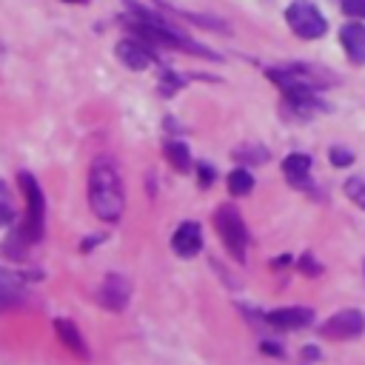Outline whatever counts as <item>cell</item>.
Returning a JSON list of instances; mask_svg holds the SVG:
<instances>
[{"mask_svg": "<svg viewBox=\"0 0 365 365\" xmlns=\"http://www.w3.org/2000/svg\"><path fill=\"white\" fill-rule=\"evenodd\" d=\"M88 205L103 222L120 220V214L125 208L123 180H120L114 160H108V157H97L88 168Z\"/></svg>", "mask_w": 365, "mask_h": 365, "instance_id": "1", "label": "cell"}, {"mask_svg": "<svg viewBox=\"0 0 365 365\" xmlns=\"http://www.w3.org/2000/svg\"><path fill=\"white\" fill-rule=\"evenodd\" d=\"M20 188L26 194V220L23 225L17 228L29 242H37L43 237V222H46V197H43V188L40 182L29 174V171H20Z\"/></svg>", "mask_w": 365, "mask_h": 365, "instance_id": "2", "label": "cell"}, {"mask_svg": "<svg viewBox=\"0 0 365 365\" xmlns=\"http://www.w3.org/2000/svg\"><path fill=\"white\" fill-rule=\"evenodd\" d=\"M214 228H217L225 251L242 262L245 248H248V228H245V220L240 217V211L234 205H220L214 211Z\"/></svg>", "mask_w": 365, "mask_h": 365, "instance_id": "3", "label": "cell"}, {"mask_svg": "<svg viewBox=\"0 0 365 365\" xmlns=\"http://www.w3.org/2000/svg\"><path fill=\"white\" fill-rule=\"evenodd\" d=\"M285 20L291 26V31L302 40H317L325 34L328 23L325 17L319 14V9L311 3V0H294L288 9H285Z\"/></svg>", "mask_w": 365, "mask_h": 365, "instance_id": "4", "label": "cell"}, {"mask_svg": "<svg viewBox=\"0 0 365 365\" xmlns=\"http://www.w3.org/2000/svg\"><path fill=\"white\" fill-rule=\"evenodd\" d=\"M365 331V314L359 308H345V311H336L334 317H328L322 325H319V334L325 339H354Z\"/></svg>", "mask_w": 365, "mask_h": 365, "instance_id": "5", "label": "cell"}, {"mask_svg": "<svg viewBox=\"0 0 365 365\" xmlns=\"http://www.w3.org/2000/svg\"><path fill=\"white\" fill-rule=\"evenodd\" d=\"M128 297H131V282L117 271H111L97 288V302L108 311H123L128 305Z\"/></svg>", "mask_w": 365, "mask_h": 365, "instance_id": "6", "label": "cell"}, {"mask_svg": "<svg viewBox=\"0 0 365 365\" xmlns=\"http://www.w3.org/2000/svg\"><path fill=\"white\" fill-rule=\"evenodd\" d=\"M314 319V311L311 308H302V305H288V308H274L265 314V322L271 328H279V331H297V328H305L311 325Z\"/></svg>", "mask_w": 365, "mask_h": 365, "instance_id": "7", "label": "cell"}, {"mask_svg": "<svg viewBox=\"0 0 365 365\" xmlns=\"http://www.w3.org/2000/svg\"><path fill=\"white\" fill-rule=\"evenodd\" d=\"M171 245H174V251L182 259L197 257L202 251V228L197 222H191V220L188 222H180L177 231H174V237H171Z\"/></svg>", "mask_w": 365, "mask_h": 365, "instance_id": "8", "label": "cell"}, {"mask_svg": "<svg viewBox=\"0 0 365 365\" xmlns=\"http://www.w3.org/2000/svg\"><path fill=\"white\" fill-rule=\"evenodd\" d=\"M339 43L354 66H365V26L359 20H351L339 31Z\"/></svg>", "mask_w": 365, "mask_h": 365, "instance_id": "9", "label": "cell"}, {"mask_svg": "<svg viewBox=\"0 0 365 365\" xmlns=\"http://www.w3.org/2000/svg\"><path fill=\"white\" fill-rule=\"evenodd\" d=\"M117 57H120V63H123L125 68H131V71H143V68H148V66L154 63L148 46L140 43V40H120V43H117Z\"/></svg>", "mask_w": 365, "mask_h": 365, "instance_id": "10", "label": "cell"}, {"mask_svg": "<svg viewBox=\"0 0 365 365\" xmlns=\"http://www.w3.org/2000/svg\"><path fill=\"white\" fill-rule=\"evenodd\" d=\"M282 174L294 188L311 185V157L308 154H288L282 160Z\"/></svg>", "mask_w": 365, "mask_h": 365, "instance_id": "11", "label": "cell"}, {"mask_svg": "<svg viewBox=\"0 0 365 365\" xmlns=\"http://www.w3.org/2000/svg\"><path fill=\"white\" fill-rule=\"evenodd\" d=\"M54 331H57L60 342H66V348H68V351H74L77 356L88 359V348H86V339H83V334L77 331V325H74L68 317H57V319H54Z\"/></svg>", "mask_w": 365, "mask_h": 365, "instance_id": "12", "label": "cell"}, {"mask_svg": "<svg viewBox=\"0 0 365 365\" xmlns=\"http://www.w3.org/2000/svg\"><path fill=\"white\" fill-rule=\"evenodd\" d=\"M165 157H168V163H171L177 171H191V154H188L185 143L168 140V143H165Z\"/></svg>", "mask_w": 365, "mask_h": 365, "instance_id": "13", "label": "cell"}, {"mask_svg": "<svg viewBox=\"0 0 365 365\" xmlns=\"http://www.w3.org/2000/svg\"><path fill=\"white\" fill-rule=\"evenodd\" d=\"M228 191H231L234 197H245V194H251V191H254V177H251V171H245V168H234V171L228 174Z\"/></svg>", "mask_w": 365, "mask_h": 365, "instance_id": "14", "label": "cell"}, {"mask_svg": "<svg viewBox=\"0 0 365 365\" xmlns=\"http://www.w3.org/2000/svg\"><path fill=\"white\" fill-rule=\"evenodd\" d=\"M23 297H26V291L17 282H0V311L11 308V305H20Z\"/></svg>", "mask_w": 365, "mask_h": 365, "instance_id": "15", "label": "cell"}, {"mask_svg": "<svg viewBox=\"0 0 365 365\" xmlns=\"http://www.w3.org/2000/svg\"><path fill=\"white\" fill-rule=\"evenodd\" d=\"M345 197H348L354 205H359V208L365 211V180H362V177L345 180Z\"/></svg>", "mask_w": 365, "mask_h": 365, "instance_id": "16", "label": "cell"}, {"mask_svg": "<svg viewBox=\"0 0 365 365\" xmlns=\"http://www.w3.org/2000/svg\"><path fill=\"white\" fill-rule=\"evenodd\" d=\"M14 220V208H11V200L6 194V185L0 182V225H9Z\"/></svg>", "mask_w": 365, "mask_h": 365, "instance_id": "17", "label": "cell"}, {"mask_svg": "<svg viewBox=\"0 0 365 365\" xmlns=\"http://www.w3.org/2000/svg\"><path fill=\"white\" fill-rule=\"evenodd\" d=\"M328 160L334 163V165H351L354 163V151H348V148H339V145H334V148H328Z\"/></svg>", "mask_w": 365, "mask_h": 365, "instance_id": "18", "label": "cell"}, {"mask_svg": "<svg viewBox=\"0 0 365 365\" xmlns=\"http://www.w3.org/2000/svg\"><path fill=\"white\" fill-rule=\"evenodd\" d=\"M342 11L354 20H362L365 17V0H342Z\"/></svg>", "mask_w": 365, "mask_h": 365, "instance_id": "19", "label": "cell"}, {"mask_svg": "<svg viewBox=\"0 0 365 365\" xmlns=\"http://www.w3.org/2000/svg\"><path fill=\"white\" fill-rule=\"evenodd\" d=\"M299 268H302L308 277H317V274H322V265H319V262H317L311 254H305V257L299 259Z\"/></svg>", "mask_w": 365, "mask_h": 365, "instance_id": "20", "label": "cell"}, {"mask_svg": "<svg viewBox=\"0 0 365 365\" xmlns=\"http://www.w3.org/2000/svg\"><path fill=\"white\" fill-rule=\"evenodd\" d=\"M194 168L200 171V177H202V185H208V182H211V177H214V171H211L205 163H200V165H194Z\"/></svg>", "mask_w": 365, "mask_h": 365, "instance_id": "21", "label": "cell"}, {"mask_svg": "<svg viewBox=\"0 0 365 365\" xmlns=\"http://www.w3.org/2000/svg\"><path fill=\"white\" fill-rule=\"evenodd\" d=\"M259 348H262V351H265V354H277V356H279V354H282V348H277V345H274V342H271V339H268V342H262V345H259Z\"/></svg>", "mask_w": 365, "mask_h": 365, "instance_id": "22", "label": "cell"}, {"mask_svg": "<svg viewBox=\"0 0 365 365\" xmlns=\"http://www.w3.org/2000/svg\"><path fill=\"white\" fill-rule=\"evenodd\" d=\"M302 356L305 359H317V348H302Z\"/></svg>", "mask_w": 365, "mask_h": 365, "instance_id": "23", "label": "cell"}, {"mask_svg": "<svg viewBox=\"0 0 365 365\" xmlns=\"http://www.w3.org/2000/svg\"><path fill=\"white\" fill-rule=\"evenodd\" d=\"M66 3H86V0H66Z\"/></svg>", "mask_w": 365, "mask_h": 365, "instance_id": "24", "label": "cell"}]
</instances>
